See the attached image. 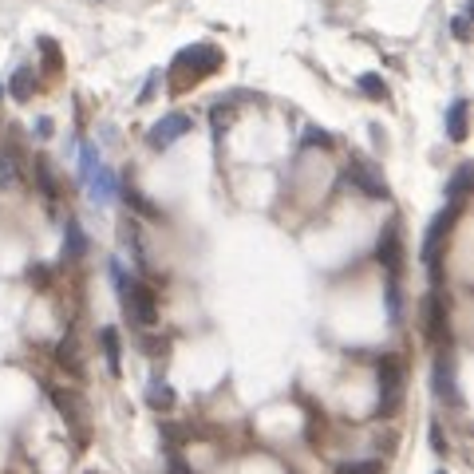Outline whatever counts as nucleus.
Instances as JSON below:
<instances>
[{"mask_svg": "<svg viewBox=\"0 0 474 474\" xmlns=\"http://www.w3.org/2000/svg\"><path fill=\"white\" fill-rule=\"evenodd\" d=\"M431 384H435V395L443 400L447 407H459V380H455V360L450 356H439L435 360V375H431Z\"/></svg>", "mask_w": 474, "mask_h": 474, "instance_id": "7", "label": "nucleus"}, {"mask_svg": "<svg viewBox=\"0 0 474 474\" xmlns=\"http://www.w3.org/2000/svg\"><path fill=\"white\" fill-rule=\"evenodd\" d=\"M467 100H455L450 103V111H447V138L450 143H467V135H470V123H467Z\"/></svg>", "mask_w": 474, "mask_h": 474, "instance_id": "12", "label": "nucleus"}, {"mask_svg": "<svg viewBox=\"0 0 474 474\" xmlns=\"http://www.w3.org/2000/svg\"><path fill=\"white\" fill-rule=\"evenodd\" d=\"M147 400H150V407H170V403H175V395H170L166 384H150V395H147Z\"/></svg>", "mask_w": 474, "mask_h": 474, "instance_id": "21", "label": "nucleus"}, {"mask_svg": "<svg viewBox=\"0 0 474 474\" xmlns=\"http://www.w3.org/2000/svg\"><path fill=\"white\" fill-rule=\"evenodd\" d=\"M400 312H403V300H400V285H395V277L387 281V320H400Z\"/></svg>", "mask_w": 474, "mask_h": 474, "instance_id": "20", "label": "nucleus"}, {"mask_svg": "<svg viewBox=\"0 0 474 474\" xmlns=\"http://www.w3.org/2000/svg\"><path fill=\"white\" fill-rule=\"evenodd\" d=\"M462 206H467V202H447V210L427 225V237H423V261H427L431 273H435V281H439V242H443V237L450 233V225L459 222Z\"/></svg>", "mask_w": 474, "mask_h": 474, "instance_id": "3", "label": "nucleus"}, {"mask_svg": "<svg viewBox=\"0 0 474 474\" xmlns=\"http://www.w3.org/2000/svg\"><path fill=\"white\" fill-rule=\"evenodd\" d=\"M100 340H103V356H107V372L118 375V368H123V364H118V332L115 328H103Z\"/></svg>", "mask_w": 474, "mask_h": 474, "instance_id": "15", "label": "nucleus"}, {"mask_svg": "<svg viewBox=\"0 0 474 474\" xmlns=\"http://www.w3.org/2000/svg\"><path fill=\"white\" fill-rule=\"evenodd\" d=\"M170 474H194V470H190L182 459H170Z\"/></svg>", "mask_w": 474, "mask_h": 474, "instance_id": "28", "label": "nucleus"}, {"mask_svg": "<svg viewBox=\"0 0 474 474\" xmlns=\"http://www.w3.org/2000/svg\"><path fill=\"white\" fill-rule=\"evenodd\" d=\"M24 182V166H20L16 147H0V190H16Z\"/></svg>", "mask_w": 474, "mask_h": 474, "instance_id": "10", "label": "nucleus"}, {"mask_svg": "<svg viewBox=\"0 0 474 474\" xmlns=\"http://www.w3.org/2000/svg\"><path fill=\"white\" fill-rule=\"evenodd\" d=\"M337 474H384V467L375 459H364V462H340Z\"/></svg>", "mask_w": 474, "mask_h": 474, "instance_id": "18", "label": "nucleus"}, {"mask_svg": "<svg viewBox=\"0 0 474 474\" xmlns=\"http://www.w3.org/2000/svg\"><path fill=\"white\" fill-rule=\"evenodd\" d=\"M91 194H95L100 202H111V194H115V175H111V170H100V178H95Z\"/></svg>", "mask_w": 474, "mask_h": 474, "instance_id": "19", "label": "nucleus"}, {"mask_svg": "<svg viewBox=\"0 0 474 474\" xmlns=\"http://www.w3.org/2000/svg\"><path fill=\"white\" fill-rule=\"evenodd\" d=\"M439 474H443V470H439Z\"/></svg>", "mask_w": 474, "mask_h": 474, "instance_id": "30", "label": "nucleus"}, {"mask_svg": "<svg viewBox=\"0 0 474 474\" xmlns=\"http://www.w3.org/2000/svg\"><path fill=\"white\" fill-rule=\"evenodd\" d=\"M40 186H44L48 198L56 194V182H52V170H48V163H40Z\"/></svg>", "mask_w": 474, "mask_h": 474, "instance_id": "23", "label": "nucleus"}, {"mask_svg": "<svg viewBox=\"0 0 474 474\" xmlns=\"http://www.w3.org/2000/svg\"><path fill=\"white\" fill-rule=\"evenodd\" d=\"M0 100H5V88H0Z\"/></svg>", "mask_w": 474, "mask_h": 474, "instance_id": "29", "label": "nucleus"}, {"mask_svg": "<svg viewBox=\"0 0 474 474\" xmlns=\"http://www.w3.org/2000/svg\"><path fill=\"white\" fill-rule=\"evenodd\" d=\"M356 83H360V91L368 95V100H380V103L387 100V83H384V75H375V71H364Z\"/></svg>", "mask_w": 474, "mask_h": 474, "instance_id": "16", "label": "nucleus"}, {"mask_svg": "<svg viewBox=\"0 0 474 474\" xmlns=\"http://www.w3.org/2000/svg\"><path fill=\"white\" fill-rule=\"evenodd\" d=\"M210 115H213V123H230V115H233V107H230V103H225V107L218 103V107H213V111H210Z\"/></svg>", "mask_w": 474, "mask_h": 474, "instance_id": "26", "label": "nucleus"}, {"mask_svg": "<svg viewBox=\"0 0 474 474\" xmlns=\"http://www.w3.org/2000/svg\"><path fill=\"white\" fill-rule=\"evenodd\" d=\"M450 32H455V40H467V36H470L467 16H455V20H450Z\"/></svg>", "mask_w": 474, "mask_h": 474, "instance_id": "25", "label": "nucleus"}, {"mask_svg": "<svg viewBox=\"0 0 474 474\" xmlns=\"http://www.w3.org/2000/svg\"><path fill=\"white\" fill-rule=\"evenodd\" d=\"M52 403L60 407V415L68 419L71 427H80L83 431V423H88V412H83V400L75 392H63V387H52Z\"/></svg>", "mask_w": 474, "mask_h": 474, "instance_id": "9", "label": "nucleus"}, {"mask_svg": "<svg viewBox=\"0 0 474 474\" xmlns=\"http://www.w3.org/2000/svg\"><path fill=\"white\" fill-rule=\"evenodd\" d=\"M375 375H380V403H375V415H395L400 412V400H403V364H400V356H380Z\"/></svg>", "mask_w": 474, "mask_h": 474, "instance_id": "2", "label": "nucleus"}, {"mask_svg": "<svg viewBox=\"0 0 474 474\" xmlns=\"http://www.w3.org/2000/svg\"><path fill=\"white\" fill-rule=\"evenodd\" d=\"M100 163V155H95V147H83V178H91V166Z\"/></svg>", "mask_w": 474, "mask_h": 474, "instance_id": "24", "label": "nucleus"}, {"mask_svg": "<svg viewBox=\"0 0 474 474\" xmlns=\"http://www.w3.org/2000/svg\"><path fill=\"white\" fill-rule=\"evenodd\" d=\"M118 297H123V305H127V312H131L135 325H155L158 320V300H155V289L150 285L131 281Z\"/></svg>", "mask_w": 474, "mask_h": 474, "instance_id": "5", "label": "nucleus"}, {"mask_svg": "<svg viewBox=\"0 0 474 474\" xmlns=\"http://www.w3.org/2000/svg\"><path fill=\"white\" fill-rule=\"evenodd\" d=\"M8 88H13V100H32V91H36V75H32V68H20L13 80H8Z\"/></svg>", "mask_w": 474, "mask_h": 474, "instance_id": "13", "label": "nucleus"}, {"mask_svg": "<svg viewBox=\"0 0 474 474\" xmlns=\"http://www.w3.org/2000/svg\"><path fill=\"white\" fill-rule=\"evenodd\" d=\"M222 68V52L213 44H194L186 52H178L175 68H170V83H175V91H186L190 83L206 80V75H213Z\"/></svg>", "mask_w": 474, "mask_h": 474, "instance_id": "1", "label": "nucleus"}, {"mask_svg": "<svg viewBox=\"0 0 474 474\" xmlns=\"http://www.w3.org/2000/svg\"><path fill=\"white\" fill-rule=\"evenodd\" d=\"M305 147L332 150V135H328V131H317V127H308V131H305Z\"/></svg>", "mask_w": 474, "mask_h": 474, "instance_id": "22", "label": "nucleus"}, {"mask_svg": "<svg viewBox=\"0 0 474 474\" xmlns=\"http://www.w3.org/2000/svg\"><path fill=\"white\" fill-rule=\"evenodd\" d=\"M88 253V233L80 230V222H68V257H83Z\"/></svg>", "mask_w": 474, "mask_h": 474, "instance_id": "17", "label": "nucleus"}, {"mask_svg": "<svg viewBox=\"0 0 474 474\" xmlns=\"http://www.w3.org/2000/svg\"><path fill=\"white\" fill-rule=\"evenodd\" d=\"M427 340L443 344L447 340V305L439 300V293L427 297Z\"/></svg>", "mask_w": 474, "mask_h": 474, "instance_id": "11", "label": "nucleus"}, {"mask_svg": "<svg viewBox=\"0 0 474 474\" xmlns=\"http://www.w3.org/2000/svg\"><path fill=\"white\" fill-rule=\"evenodd\" d=\"M375 257H380V265L387 269V273H400L403 265V245H400V225H387V230L380 233V242H375Z\"/></svg>", "mask_w": 474, "mask_h": 474, "instance_id": "8", "label": "nucleus"}, {"mask_svg": "<svg viewBox=\"0 0 474 474\" xmlns=\"http://www.w3.org/2000/svg\"><path fill=\"white\" fill-rule=\"evenodd\" d=\"M190 131H194V118H190V115H182V111H175V115L158 118V123L150 127L147 143L155 147V150H166L170 143H178V138H182V135H190Z\"/></svg>", "mask_w": 474, "mask_h": 474, "instance_id": "6", "label": "nucleus"}, {"mask_svg": "<svg viewBox=\"0 0 474 474\" xmlns=\"http://www.w3.org/2000/svg\"><path fill=\"white\" fill-rule=\"evenodd\" d=\"M431 443H435V450H447V439H443V431L439 427H431Z\"/></svg>", "mask_w": 474, "mask_h": 474, "instance_id": "27", "label": "nucleus"}, {"mask_svg": "<svg viewBox=\"0 0 474 474\" xmlns=\"http://www.w3.org/2000/svg\"><path fill=\"white\" fill-rule=\"evenodd\" d=\"M470 175H474V166H470V163H462V166L455 170V178H450V186H447V198H450V202H462V198H467V190H470Z\"/></svg>", "mask_w": 474, "mask_h": 474, "instance_id": "14", "label": "nucleus"}, {"mask_svg": "<svg viewBox=\"0 0 474 474\" xmlns=\"http://www.w3.org/2000/svg\"><path fill=\"white\" fill-rule=\"evenodd\" d=\"M344 178L352 182L360 194H368V198H387V178H384V170L375 166V163H368V158H352L348 166H344Z\"/></svg>", "mask_w": 474, "mask_h": 474, "instance_id": "4", "label": "nucleus"}]
</instances>
